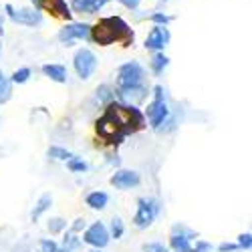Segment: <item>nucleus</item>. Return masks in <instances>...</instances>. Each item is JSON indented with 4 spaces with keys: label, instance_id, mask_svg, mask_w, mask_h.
<instances>
[{
    "label": "nucleus",
    "instance_id": "obj_39",
    "mask_svg": "<svg viewBox=\"0 0 252 252\" xmlns=\"http://www.w3.org/2000/svg\"><path fill=\"white\" fill-rule=\"evenodd\" d=\"M55 252H67V250H65V248H63V246H59V248H57Z\"/></svg>",
    "mask_w": 252,
    "mask_h": 252
},
{
    "label": "nucleus",
    "instance_id": "obj_10",
    "mask_svg": "<svg viewBox=\"0 0 252 252\" xmlns=\"http://www.w3.org/2000/svg\"><path fill=\"white\" fill-rule=\"evenodd\" d=\"M109 184L115 190H131V188H137L141 184V176L135 170H119L111 176Z\"/></svg>",
    "mask_w": 252,
    "mask_h": 252
},
{
    "label": "nucleus",
    "instance_id": "obj_6",
    "mask_svg": "<svg viewBox=\"0 0 252 252\" xmlns=\"http://www.w3.org/2000/svg\"><path fill=\"white\" fill-rule=\"evenodd\" d=\"M8 18L12 20L14 25H20V27H38L43 23V12L38 8H14L12 4H6L4 6Z\"/></svg>",
    "mask_w": 252,
    "mask_h": 252
},
{
    "label": "nucleus",
    "instance_id": "obj_2",
    "mask_svg": "<svg viewBox=\"0 0 252 252\" xmlns=\"http://www.w3.org/2000/svg\"><path fill=\"white\" fill-rule=\"evenodd\" d=\"M133 31L121 16H105L95 27H91V40L99 47H109L113 43H121L123 47L133 45Z\"/></svg>",
    "mask_w": 252,
    "mask_h": 252
},
{
    "label": "nucleus",
    "instance_id": "obj_42",
    "mask_svg": "<svg viewBox=\"0 0 252 252\" xmlns=\"http://www.w3.org/2000/svg\"><path fill=\"white\" fill-rule=\"evenodd\" d=\"M0 51H2V47H0Z\"/></svg>",
    "mask_w": 252,
    "mask_h": 252
},
{
    "label": "nucleus",
    "instance_id": "obj_24",
    "mask_svg": "<svg viewBox=\"0 0 252 252\" xmlns=\"http://www.w3.org/2000/svg\"><path fill=\"white\" fill-rule=\"evenodd\" d=\"M79 238H77V234L75 232H71V230H69V232L65 234V238H63V248H65L67 252H73L75 248H79Z\"/></svg>",
    "mask_w": 252,
    "mask_h": 252
},
{
    "label": "nucleus",
    "instance_id": "obj_20",
    "mask_svg": "<svg viewBox=\"0 0 252 252\" xmlns=\"http://www.w3.org/2000/svg\"><path fill=\"white\" fill-rule=\"evenodd\" d=\"M47 156H49V158H53V159H59V161H67L69 158H73V154H71L69 150L59 148V145H53V148H49Z\"/></svg>",
    "mask_w": 252,
    "mask_h": 252
},
{
    "label": "nucleus",
    "instance_id": "obj_23",
    "mask_svg": "<svg viewBox=\"0 0 252 252\" xmlns=\"http://www.w3.org/2000/svg\"><path fill=\"white\" fill-rule=\"evenodd\" d=\"M67 167H69V172H73V174H83V172H87V163L83 161V159H79V158H69L67 159Z\"/></svg>",
    "mask_w": 252,
    "mask_h": 252
},
{
    "label": "nucleus",
    "instance_id": "obj_36",
    "mask_svg": "<svg viewBox=\"0 0 252 252\" xmlns=\"http://www.w3.org/2000/svg\"><path fill=\"white\" fill-rule=\"evenodd\" d=\"M119 2H121L125 8H129V10H137L139 4H141V0H119Z\"/></svg>",
    "mask_w": 252,
    "mask_h": 252
},
{
    "label": "nucleus",
    "instance_id": "obj_8",
    "mask_svg": "<svg viewBox=\"0 0 252 252\" xmlns=\"http://www.w3.org/2000/svg\"><path fill=\"white\" fill-rule=\"evenodd\" d=\"M109 240H111L109 230H107V226H105L103 222L91 224V226L85 230V234H83V242L89 244V246H93V248H97V250L105 248V246L109 244Z\"/></svg>",
    "mask_w": 252,
    "mask_h": 252
},
{
    "label": "nucleus",
    "instance_id": "obj_5",
    "mask_svg": "<svg viewBox=\"0 0 252 252\" xmlns=\"http://www.w3.org/2000/svg\"><path fill=\"white\" fill-rule=\"evenodd\" d=\"M159 214V202L156 198H139L137 200V212L133 216V226L145 230L154 224Z\"/></svg>",
    "mask_w": 252,
    "mask_h": 252
},
{
    "label": "nucleus",
    "instance_id": "obj_13",
    "mask_svg": "<svg viewBox=\"0 0 252 252\" xmlns=\"http://www.w3.org/2000/svg\"><path fill=\"white\" fill-rule=\"evenodd\" d=\"M107 2H111V0H73L71 6L75 12L81 14H97Z\"/></svg>",
    "mask_w": 252,
    "mask_h": 252
},
{
    "label": "nucleus",
    "instance_id": "obj_32",
    "mask_svg": "<svg viewBox=\"0 0 252 252\" xmlns=\"http://www.w3.org/2000/svg\"><path fill=\"white\" fill-rule=\"evenodd\" d=\"M143 252H170V250L159 242H150V244H143Z\"/></svg>",
    "mask_w": 252,
    "mask_h": 252
},
{
    "label": "nucleus",
    "instance_id": "obj_27",
    "mask_svg": "<svg viewBox=\"0 0 252 252\" xmlns=\"http://www.w3.org/2000/svg\"><path fill=\"white\" fill-rule=\"evenodd\" d=\"M65 228H67V220H63V218H53V220H49L51 234H59V232H63Z\"/></svg>",
    "mask_w": 252,
    "mask_h": 252
},
{
    "label": "nucleus",
    "instance_id": "obj_40",
    "mask_svg": "<svg viewBox=\"0 0 252 252\" xmlns=\"http://www.w3.org/2000/svg\"><path fill=\"white\" fill-rule=\"evenodd\" d=\"M4 79H6V77H4V75H2V71H0V83H2V81H4Z\"/></svg>",
    "mask_w": 252,
    "mask_h": 252
},
{
    "label": "nucleus",
    "instance_id": "obj_21",
    "mask_svg": "<svg viewBox=\"0 0 252 252\" xmlns=\"http://www.w3.org/2000/svg\"><path fill=\"white\" fill-rule=\"evenodd\" d=\"M31 69L29 67H23V69H18V71H14L12 73V77H10V81H12V85H25V83L31 79Z\"/></svg>",
    "mask_w": 252,
    "mask_h": 252
},
{
    "label": "nucleus",
    "instance_id": "obj_26",
    "mask_svg": "<svg viewBox=\"0 0 252 252\" xmlns=\"http://www.w3.org/2000/svg\"><path fill=\"white\" fill-rule=\"evenodd\" d=\"M113 97H115V93L111 91L109 85H101V87H97V99H99L101 103H109V101H113Z\"/></svg>",
    "mask_w": 252,
    "mask_h": 252
},
{
    "label": "nucleus",
    "instance_id": "obj_1",
    "mask_svg": "<svg viewBox=\"0 0 252 252\" xmlns=\"http://www.w3.org/2000/svg\"><path fill=\"white\" fill-rule=\"evenodd\" d=\"M145 127H148L145 113L137 105L121 103V101L105 103L103 115L95 121L97 135L107 145H113V148L121 145L125 141V137H129Z\"/></svg>",
    "mask_w": 252,
    "mask_h": 252
},
{
    "label": "nucleus",
    "instance_id": "obj_30",
    "mask_svg": "<svg viewBox=\"0 0 252 252\" xmlns=\"http://www.w3.org/2000/svg\"><path fill=\"white\" fill-rule=\"evenodd\" d=\"M172 232H182V234H188V236H190L192 240H194V238H198V232H194V230H190V228H186L184 224H174Z\"/></svg>",
    "mask_w": 252,
    "mask_h": 252
},
{
    "label": "nucleus",
    "instance_id": "obj_37",
    "mask_svg": "<svg viewBox=\"0 0 252 252\" xmlns=\"http://www.w3.org/2000/svg\"><path fill=\"white\" fill-rule=\"evenodd\" d=\"M31 2L34 4V8H38V10H43V2H45V0H31Z\"/></svg>",
    "mask_w": 252,
    "mask_h": 252
},
{
    "label": "nucleus",
    "instance_id": "obj_14",
    "mask_svg": "<svg viewBox=\"0 0 252 252\" xmlns=\"http://www.w3.org/2000/svg\"><path fill=\"white\" fill-rule=\"evenodd\" d=\"M43 8H47L49 12H53L55 16L59 18H65V20H71L73 12L67 4V0H45L43 2Z\"/></svg>",
    "mask_w": 252,
    "mask_h": 252
},
{
    "label": "nucleus",
    "instance_id": "obj_12",
    "mask_svg": "<svg viewBox=\"0 0 252 252\" xmlns=\"http://www.w3.org/2000/svg\"><path fill=\"white\" fill-rule=\"evenodd\" d=\"M148 93V89H145L143 85H139V87H129V89H117V97H119V101L121 103H129V105H137V103H141Z\"/></svg>",
    "mask_w": 252,
    "mask_h": 252
},
{
    "label": "nucleus",
    "instance_id": "obj_28",
    "mask_svg": "<svg viewBox=\"0 0 252 252\" xmlns=\"http://www.w3.org/2000/svg\"><path fill=\"white\" fill-rule=\"evenodd\" d=\"M150 20L154 25H161V27H167L172 23V16H167L165 12H154L152 16H150Z\"/></svg>",
    "mask_w": 252,
    "mask_h": 252
},
{
    "label": "nucleus",
    "instance_id": "obj_3",
    "mask_svg": "<svg viewBox=\"0 0 252 252\" xmlns=\"http://www.w3.org/2000/svg\"><path fill=\"white\" fill-rule=\"evenodd\" d=\"M163 93H165L163 87L156 85L154 87V101L148 105V109H145V119L150 121V125L156 131L167 121V117H170V107H167V101H165Z\"/></svg>",
    "mask_w": 252,
    "mask_h": 252
},
{
    "label": "nucleus",
    "instance_id": "obj_11",
    "mask_svg": "<svg viewBox=\"0 0 252 252\" xmlns=\"http://www.w3.org/2000/svg\"><path fill=\"white\" fill-rule=\"evenodd\" d=\"M167 43H170V31H167V27H161V25H154L152 32L148 34V38H145V49L148 51H163L167 47Z\"/></svg>",
    "mask_w": 252,
    "mask_h": 252
},
{
    "label": "nucleus",
    "instance_id": "obj_18",
    "mask_svg": "<svg viewBox=\"0 0 252 252\" xmlns=\"http://www.w3.org/2000/svg\"><path fill=\"white\" fill-rule=\"evenodd\" d=\"M51 204H53V196L51 194H43V196H40L38 202H36V206H34V210H32V214H31L32 222H36L40 216H43L47 210L51 208Z\"/></svg>",
    "mask_w": 252,
    "mask_h": 252
},
{
    "label": "nucleus",
    "instance_id": "obj_41",
    "mask_svg": "<svg viewBox=\"0 0 252 252\" xmlns=\"http://www.w3.org/2000/svg\"><path fill=\"white\" fill-rule=\"evenodd\" d=\"M93 252H99V250H97V248H95V250H93Z\"/></svg>",
    "mask_w": 252,
    "mask_h": 252
},
{
    "label": "nucleus",
    "instance_id": "obj_38",
    "mask_svg": "<svg viewBox=\"0 0 252 252\" xmlns=\"http://www.w3.org/2000/svg\"><path fill=\"white\" fill-rule=\"evenodd\" d=\"M0 34H4V20H2V16H0Z\"/></svg>",
    "mask_w": 252,
    "mask_h": 252
},
{
    "label": "nucleus",
    "instance_id": "obj_16",
    "mask_svg": "<svg viewBox=\"0 0 252 252\" xmlns=\"http://www.w3.org/2000/svg\"><path fill=\"white\" fill-rule=\"evenodd\" d=\"M43 73H45V77H49L55 83H67V69L63 65H57V63L43 65Z\"/></svg>",
    "mask_w": 252,
    "mask_h": 252
},
{
    "label": "nucleus",
    "instance_id": "obj_22",
    "mask_svg": "<svg viewBox=\"0 0 252 252\" xmlns=\"http://www.w3.org/2000/svg\"><path fill=\"white\" fill-rule=\"evenodd\" d=\"M123 234H125L123 220H121L119 216H113V220H111V230H109V236H111V238H115V240H119Z\"/></svg>",
    "mask_w": 252,
    "mask_h": 252
},
{
    "label": "nucleus",
    "instance_id": "obj_29",
    "mask_svg": "<svg viewBox=\"0 0 252 252\" xmlns=\"http://www.w3.org/2000/svg\"><path fill=\"white\" fill-rule=\"evenodd\" d=\"M238 248L240 250H250L252 248V236H250V232L238 236Z\"/></svg>",
    "mask_w": 252,
    "mask_h": 252
},
{
    "label": "nucleus",
    "instance_id": "obj_31",
    "mask_svg": "<svg viewBox=\"0 0 252 252\" xmlns=\"http://www.w3.org/2000/svg\"><path fill=\"white\" fill-rule=\"evenodd\" d=\"M57 248H59V244L55 240H51V238H43V240H40V250H43V252H55Z\"/></svg>",
    "mask_w": 252,
    "mask_h": 252
},
{
    "label": "nucleus",
    "instance_id": "obj_17",
    "mask_svg": "<svg viewBox=\"0 0 252 252\" xmlns=\"http://www.w3.org/2000/svg\"><path fill=\"white\" fill-rule=\"evenodd\" d=\"M85 204L89 206V208H93V210H103V208H107V204H109V196L105 194V192H91L87 198H85Z\"/></svg>",
    "mask_w": 252,
    "mask_h": 252
},
{
    "label": "nucleus",
    "instance_id": "obj_9",
    "mask_svg": "<svg viewBox=\"0 0 252 252\" xmlns=\"http://www.w3.org/2000/svg\"><path fill=\"white\" fill-rule=\"evenodd\" d=\"M75 38L91 40V27L87 23H71V25H65L59 31V40L61 43H65L67 47L73 43Z\"/></svg>",
    "mask_w": 252,
    "mask_h": 252
},
{
    "label": "nucleus",
    "instance_id": "obj_19",
    "mask_svg": "<svg viewBox=\"0 0 252 252\" xmlns=\"http://www.w3.org/2000/svg\"><path fill=\"white\" fill-rule=\"evenodd\" d=\"M167 65H170V59L163 55V51H156L154 57H152V71H154V75H161L167 69Z\"/></svg>",
    "mask_w": 252,
    "mask_h": 252
},
{
    "label": "nucleus",
    "instance_id": "obj_15",
    "mask_svg": "<svg viewBox=\"0 0 252 252\" xmlns=\"http://www.w3.org/2000/svg\"><path fill=\"white\" fill-rule=\"evenodd\" d=\"M170 246L174 252H192V238L182 232H172Z\"/></svg>",
    "mask_w": 252,
    "mask_h": 252
},
{
    "label": "nucleus",
    "instance_id": "obj_34",
    "mask_svg": "<svg viewBox=\"0 0 252 252\" xmlns=\"http://www.w3.org/2000/svg\"><path fill=\"white\" fill-rule=\"evenodd\" d=\"M69 230H71V232H75V234L83 232V230H85V220H83V218H77V220L73 222V226H71Z\"/></svg>",
    "mask_w": 252,
    "mask_h": 252
},
{
    "label": "nucleus",
    "instance_id": "obj_7",
    "mask_svg": "<svg viewBox=\"0 0 252 252\" xmlns=\"http://www.w3.org/2000/svg\"><path fill=\"white\" fill-rule=\"evenodd\" d=\"M73 67H75V73L79 75V79L87 81L95 69H97V57L91 49H79L73 57Z\"/></svg>",
    "mask_w": 252,
    "mask_h": 252
},
{
    "label": "nucleus",
    "instance_id": "obj_4",
    "mask_svg": "<svg viewBox=\"0 0 252 252\" xmlns=\"http://www.w3.org/2000/svg\"><path fill=\"white\" fill-rule=\"evenodd\" d=\"M143 77H145V69L137 61L123 63L117 69V89L139 87V85H143Z\"/></svg>",
    "mask_w": 252,
    "mask_h": 252
},
{
    "label": "nucleus",
    "instance_id": "obj_33",
    "mask_svg": "<svg viewBox=\"0 0 252 252\" xmlns=\"http://www.w3.org/2000/svg\"><path fill=\"white\" fill-rule=\"evenodd\" d=\"M192 252H212V244L206 240H196V246H192Z\"/></svg>",
    "mask_w": 252,
    "mask_h": 252
},
{
    "label": "nucleus",
    "instance_id": "obj_25",
    "mask_svg": "<svg viewBox=\"0 0 252 252\" xmlns=\"http://www.w3.org/2000/svg\"><path fill=\"white\" fill-rule=\"evenodd\" d=\"M10 97H12V81L4 79L2 83H0V105H4Z\"/></svg>",
    "mask_w": 252,
    "mask_h": 252
},
{
    "label": "nucleus",
    "instance_id": "obj_35",
    "mask_svg": "<svg viewBox=\"0 0 252 252\" xmlns=\"http://www.w3.org/2000/svg\"><path fill=\"white\" fill-rule=\"evenodd\" d=\"M234 250H240L238 244H232V242H222L218 246V252H234Z\"/></svg>",
    "mask_w": 252,
    "mask_h": 252
},
{
    "label": "nucleus",
    "instance_id": "obj_43",
    "mask_svg": "<svg viewBox=\"0 0 252 252\" xmlns=\"http://www.w3.org/2000/svg\"><path fill=\"white\" fill-rule=\"evenodd\" d=\"M163 2H165V0H163Z\"/></svg>",
    "mask_w": 252,
    "mask_h": 252
}]
</instances>
